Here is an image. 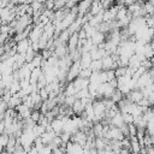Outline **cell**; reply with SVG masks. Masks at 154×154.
I'll use <instances>...</instances> for the list:
<instances>
[{"mask_svg":"<svg viewBox=\"0 0 154 154\" xmlns=\"http://www.w3.org/2000/svg\"><path fill=\"white\" fill-rule=\"evenodd\" d=\"M43 34V25L42 24H37V25H32V29L29 32L28 40L32 43V42H38L40 37Z\"/></svg>","mask_w":154,"mask_h":154,"instance_id":"1","label":"cell"},{"mask_svg":"<svg viewBox=\"0 0 154 154\" xmlns=\"http://www.w3.org/2000/svg\"><path fill=\"white\" fill-rule=\"evenodd\" d=\"M125 97H126L128 100H130L132 103H138V102L143 99V95H142L141 90L135 89V90H131V91H130Z\"/></svg>","mask_w":154,"mask_h":154,"instance_id":"2","label":"cell"},{"mask_svg":"<svg viewBox=\"0 0 154 154\" xmlns=\"http://www.w3.org/2000/svg\"><path fill=\"white\" fill-rule=\"evenodd\" d=\"M30 45H31V42H30L28 38H25V40H22V41H19V42H17V43H16L17 53H19V54H24V53L28 51V48L30 47Z\"/></svg>","mask_w":154,"mask_h":154,"instance_id":"3","label":"cell"},{"mask_svg":"<svg viewBox=\"0 0 154 154\" xmlns=\"http://www.w3.org/2000/svg\"><path fill=\"white\" fill-rule=\"evenodd\" d=\"M51 128H52V130L55 132V135L57 136H59L61 132H63V128H64V123H63V120H60V119H53L52 122H51Z\"/></svg>","mask_w":154,"mask_h":154,"instance_id":"4","label":"cell"},{"mask_svg":"<svg viewBox=\"0 0 154 154\" xmlns=\"http://www.w3.org/2000/svg\"><path fill=\"white\" fill-rule=\"evenodd\" d=\"M91 61H93V60H91V58H90V54H89V53H82L81 59H79L81 69H89V67H90Z\"/></svg>","mask_w":154,"mask_h":154,"instance_id":"5","label":"cell"},{"mask_svg":"<svg viewBox=\"0 0 154 154\" xmlns=\"http://www.w3.org/2000/svg\"><path fill=\"white\" fill-rule=\"evenodd\" d=\"M91 42H93V45H95V46H100V45H102V43H105V40H106V35L105 34H102V32H100V31H96L93 36H91Z\"/></svg>","mask_w":154,"mask_h":154,"instance_id":"6","label":"cell"},{"mask_svg":"<svg viewBox=\"0 0 154 154\" xmlns=\"http://www.w3.org/2000/svg\"><path fill=\"white\" fill-rule=\"evenodd\" d=\"M57 135H55V132L54 131H46L42 136H41V140H42V143L45 144V146H47V144H49L53 140H54V137H55Z\"/></svg>","mask_w":154,"mask_h":154,"instance_id":"7","label":"cell"},{"mask_svg":"<svg viewBox=\"0 0 154 154\" xmlns=\"http://www.w3.org/2000/svg\"><path fill=\"white\" fill-rule=\"evenodd\" d=\"M22 103V99L16 94V95H12V97L10 99V101L7 102V108H11V109H14L17 106H19Z\"/></svg>","mask_w":154,"mask_h":154,"instance_id":"8","label":"cell"},{"mask_svg":"<svg viewBox=\"0 0 154 154\" xmlns=\"http://www.w3.org/2000/svg\"><path fill=\"white\" fill-rule=\"evenodd\" d=\"M71 109H72V112H73L75 116H81V113L84 111V106L81 102V100H76L75 103L71 106Z\"/></svg>","mask_w":154,"mask_h":154,"instance_id":"9","label":"cell"},{"mask_svg":"<svg viewBox=\"0 0 154 154\" xmlns=\"http://www.w3.org/2000/svg\"><path fill=\"white\" fill-rule=\"evenodd\" d=\"M126 16H128V8L125 6H120L118 12H117V14H116V20H122Z\"/></svg>","mask_w":154,"mask_h":154,"instance_id":"10","label":"cell"},{"mask_svg":"<svg viewBox=\"0 0 154 154\" xmlns=\"http://www.w3.org/2000/svg\"><path fill=\"white\" fill-rule=\"evenodd\" d=\"M89 69L93 72H100V71H102V63H101V60H93Z\"/></svg>","mask_w":154,"mask_h":154,"instance_id":"11","label":"cell"},{"mask_svg":"<svg viewBox=\"0 0 154 154\" xmlns=\"http://www.w3.org/2000/svg\"><path fill=\"white\" fill-rule=\"evenodd\" d=\"M32 132H34L35 137H41V136H42V135L46 132V128H43L42 125L36 124V125L32 128Z\"/></svg>","mask_w":154,"mask_h":154,"instance_id":"12","label":"cell"},{"mask_svg":"<svg viewBox=\"0 0 154 154\" xmlns=\"http://www.w3.org/2000/svg\"><path fill=\"white\" fill-rule=\"evenodd\" d=\"M42 57H41V54L40 53H37L35 57H34V59L30 61L31 64H32V66L35 67V69H37V67H41V65H42Z\"/></svg>","mask_w":154,"mask_h":154,"instance_id":"13","label":"cell"},{"mask_svg":"<svg viewBox=\"0 0 154 154\" xmlns=\"http://www.w3.org/2000/svg\"><path fill=\"white\" fill-rule=\"evenodd\" d=\"M124 99V95L118 90V89H116L114 90V93L112 94V96H111V100L114 102V103H118L119 101H122Z\"/></svg>","mask_w":154,"mask_h":154,"instance_id":"14","label":"cell"},{"mask_svg":"<svg viewBox=\"0 0 154 154\" xmlns=\"http://www.w3.org/2000/svg\"><path fill=\"white\" fill-rule=\"evenodd\" d=\"M37 53H35L34 51H32V48L31 47H29L28 48V51L24 53V58H25V63H30L32 59H34V57L36 55Z\"/></svg>","mask_w":154,"mask_h":154,"instance_id":"15","label":"cell"},{"mask_svg":"<svg viewBox=\"0 0 154 154\" xmlns=\"http://www.w3.org/2000/svg\"><path fill=\"white\" fill-rule=\"evenodd\" d=\"M40 117H41V112H40V111H37V109H32V111H31L30 119H31L34 123H36V124H37V122H38Z\"/></svg>","mask_w":154,"mask_h":154,"instance_id":"16","label":"cell"},{"mask_svg":"<svg viewBox=\"0 0 154 154\" xmlns=\"http://www.w3.org/2000/svg\"><path fill=\"white\" fill-rule=\"evenodd\" d=\"M120 114H122V113H120ZM122 117H123L124 124L129 125V124H132V123H134V117H132L130 113H123V114H122Z\"/></svg>","mask_w":154,"mask_h":154,"instance_id":"17","label":"cell"},{"mask_svg":"<svg viewBox=\"0 0 154 154\" xmlns=\"http://www.w3.org/2000/svg\"><path fill=\"white\" fill-rule=\"evenodd\" d=\"M59 137H60V140H61V143H69V142H71V134H69V132H61L60 135H59Z\"/></svg>","mask_w":154,"mask_h":154,"instance_id":"18","label":"cell"},{"mask_svg":"<svg viewBox=\"0 0 154 154\" xmlns=\"http://www.w3.org/2000/svg\"><path fill=\"white\" fill-rule=\"evenodd\" d=\"M91 73H93V71L90 69H82L78 77H81V78H88L89 79V77L91 76Z\"/></svg>","mask_w":154,"mask_h":154,"instance_id":"19","label":"cell"},{"mask_svg":"<svg viewBox=\"0 0 154 154\" xmlns=\"http://www.w3.org/2000/svg\"><path fill=\"white\" fill-rule=\"evenodd\" d=\"M8 138H10V136H8V135H6V134L0 135V146H1L2 148H6L7 142H8Z\"/></svg>","mask_w":154,"mask_h":154,"instance_id":"20","label":"cell"},{"mask_svg":"<svg viewBox=\"0 0 154 154\" xmlns=\"http://www.w3.org/2000/svg\"><path fill=\"white\" fill-rule=\"evenodd\" d=\"M128 129H129V137H135L137 134V128L134 124H129Z\"/></svg>","mask_w":154,"mask_h":154,"instance_id":"21","label":"cell"},{"mask_svg":"<svg viewBox=\"0 0 154 154\" xmlns=\"http://www.w3.org/2000/svg\"><path fill=\"white\" fill-rule=\"evenodd\" d=\"M38 95L42 99V101H47L48 100V93H47V90L45 88H42V89L38 90Z\"/></svg>","mask_w":154,"mask_h":154,"instance_id":"22","label":"cell"},{"mask_svg":"<svg viewBox=\"0 0 154 154\" xmlns=\"http://www.w3.org/2000/svg\"><path fill=\"white\" fill-rule=\"evenodd\" d=\"M106 76H107V82H111V81L116 79L114 70H108V71H106Z\"/></svg>","mask_w":154,"mask_h":154,"instance_id":"23","label":"cell"},{"mask_svg":"<svg viewBox=\"0 0 154 154\" xmlns=\"http://www.w3.org/2000/svg\"><path fill=\"white\" fill-rule=\"evenodd\" d=\"M38 154H52V148L49 146H45L41 150H38Z\"/></svg>","mask_w":154,"mask_h":154,"instance_id":"24","label":"cell"},{"mask_svg":"<svg viewBox=\"0 0 154 154\" xmlns=\"http://www.w3.org/2000/svg\"><path fill=\"white\" fill-rule=\"evenodd\" d=\"M6 111H7V103L0 100V114H5Z\"/></svg>","mask_w":154,"mask_h":154,"instance_id":"25","label":"cell"},{"mask_svg":"<svg viewBox=\"0 0 154 154\" xmlns=\"http://www.w3.org/2000/svg\"><path fill=\"white\" fill-rule=\"evenodd\" d=\"M146 99L149 101V105H150V106H153V105H154V91H153V93H150V94H149V96H148V97H146Z\"/></svg>","mask_w":154,"mask_h":154,"instance_id":"26","label":"cell"},{"mask_svg":"<svg viewBox=\"0 0 154 154\" xmlns=\"http://www.w3.org/2000/svg\"><path fill=\"white\" fill-rule=\"evenodd\" d=\"M13 154H28V153H26L22 147H19V148H17V149L13 152Z\"/></svg>","mask_w":154,"mask_h":154,"instance_id":"27","label":"cell"},{"mask_svg":"<svg viewBox=\"0 0 154 154\" xmlns=\"http://www.w3.org/2000/svg\"><path fill=\"white\" fill-rule=\"evenodd\" d=\"M52 154H65V153H64V152H61L59 148H57V149L52 150Z\"/></svg>","mask_w":154,"mask_h":154,"instance_id":"28","label":"cell"},{"mask_svg":"<svg viewBox=\"0 0 154 154\" xmlns=\"http://www.w3.org/2000/svg\"><path fill=\"white\" fill-rule=\"evenodd\" d=\"M5 90H6V89H5V88H2V87L0 85V97H1L2 95H4V93H5Z\"/></svg>","mask_w":154,"mask_h":154,"instance_id":"29","label":"cell"},{"mask_svg":"<svg viewBox=\"0 0 154 154\" xmlns=\"http://www.w3.org/2000/svg\"><path fill=\"white\" fill-rule=\"evenodd\" d=\"M1 154H8V153H7V152H6V150H4V152H2V153H1Z\"/></svg>","mask_w":154,"mask_h":154,"instance_id":"30","label":"cell"},{"mask_svg":"<svg viewBox=\"0 0 154 154\" xmlns=\"http://www.w3.org/2000/svg\"><path fill=\"white\" fill-rule=\"evenodd\" d=\"M1 78H2V76H1V75H0V82H1Z\"/></svg>","mask_w":154,"mask_h":154,"instance_id":"31","label":"cell"},{"mask_svg":"<svg viewBox=\"0 0 154 154\" xmlns=\"http://www.w3.org/2000/svg\"><path fill=\"white\" fill-rule=\"evenodd\" d=\"M0 100H1V97H0Z\"/></svg>","mask_w":154,"mask_h":154,"instance_id":"32","label":"cell"}]
</instances>
